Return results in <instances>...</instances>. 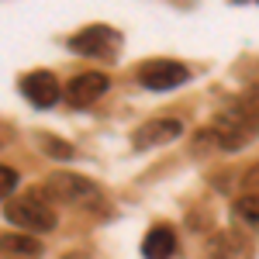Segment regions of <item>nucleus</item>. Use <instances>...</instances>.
<instances>
[{
	"label": "nucleus",
	"instance_id": "1",
	"mask_svg": "<svg viewBox=\"0 0 259 259\" xmlns=\"http://www.w3.org/2000/svg\"><path fill=\"white\" fill-rule=\"evenodd\" d=\"M211 139L218 152H239L249 145V139L259 132V90H245L235 100H228L211 121Z\"/></svg>",
	"mask_w": 259,
	"mask_h": 259
},
{
	"label": "nucleus",
	"instance_id": "2",
	"mask_svg": "<svg viewBox=\"0 0 259 259\" xmlns=\"http://www.w3.org/2000/svg\"><path fill=\"white\" fill-rule=\"evenodd\" d=\"M4 214L11 225H18L24 235H45L56 228V207L52 200L41 197V194H21V197H11L4 204Z\"/></svg>",
	"mask_w": 259,
	"mask_h": 259
},
{
	"label": "nucleus",
	"instance_id": "3",
	"mask_svg": "<svg viewBox=\"0 0 259 259\" xmlns=\"http://www.w3.org/2000/svg\"><path fill=\"white\" fill-rule=\"evenodd\" d=\"M45 194L59 204H94V200H100V190L90 180L80 177V173H66V169L45 180Z\"/></svg>",
	"mask_w": 259,
	"mask_h": 259
},
{
	"label": "nucleus",
	"instance_id": "4",
	"mask_svg": "<svg viewBox=\"0 0 259 259\" xmlns=\"http://www.w3.org/2000/svg\"><path fill=\"white\" fill-rule=\"evenodd\" d=\"M187 80H190V69L177 59H149L145 66H139V83L145 90H156V94L177 90Z\"/></svg>",
	"mask_w": 259,
	"mask_h": 259
},
{
	"label": "nucleus",
	"instance_id": "5",
	"mask_svg": "<svg viewBox=\"0 0 259 259\" xmlns=\"http://www.w3.org/2000/svg\"><path fill=\"white\" fill-rule=\"evenodd\" d=\"M118 45H121L118 31L107 28V24H90V28H83V31H76V35L69 38V49H73V52L90 56V59H107V62L118 52Z\"/></svg>",
	"mask_w": 259,
	"mask_h": 259
},
{
	"label": "nucleus",
	"instance_id": "6",
	"mask_svg": "<svg viewBox=\"0 0 259 259\" xmlns=\"http://www.w3.org/2000/svg\"><path fill=\"white\" fill-rule=\"evenodd\" d=\"M107 83L111 80L104 73H80V76H73V80L62 87V97L69 100L73 107H90L97 97H104Z\"/></svg>",
	"mask_w": 259,
	"mask_h": 259
},
{
	"label": "nucleus",
	"instance_id": "7",
	"mask_svg": "<svg viewBox=\"0 0 259 259\" xmlns=\"http://www.w3.org/2000/svg\"><path fill=\"white\" fill-rule=\"evenodd\" d=\"M180 132H183V121L166 114V118H152V121H145L142 128H135L132 142H135V149H156V145L173 142Z\"/></svg>",
	"mask_w": 259,
	"mask_h": 259
},
{
	"label": "nucleus",
	"instance_id": "8",
	"mask_svg": "<svg viewBox=\"0 0 259 259\" xmlns=\"http://www.w3.org/2000/svg\"><path fill=\"white\" fill-rule=\"evenodd\" d=\"M207 259H252V242L245 239L242 232H214L207 239Z\"/></svg>",
	"mask_w": 259,
	"mask_h": 259
},
{
	"label": "nucleus",
	"instance_id": "9",
	"mask_svg": "<svg viewBox=\"0 0 259 259\" xmlns=\"http://www.w3.org/2000/svg\"><path fill=\"white\" fill-rule=\"evenodd\" d=\"M21 90H24V97L31 100L35 107H52V104L59 100V80H56L49 69L28 73V76L21 80Z\"/></svg>",
	"mask_w": 259,
	"mask_h": 259
},
{
	"label": "nucleus",
	"instance_id": "10",
	"mask_svg": "<svg viewBox=\"0 0 259 259\" xmlns=\"http://www.w3.org/2000/svg\"><path fill=\"white\" fill-rule=\"evenodd\" d=\"M0 252L7 259H41V242L35 235H24V232H14V235H4L0 239Z\"/></svg>",
	"mask_w": 259,
	"mask_h": 259
},
{
	"label": "nucleus",
	"instance_id": "11",
	"mask_svg": "<svg viewBox=\"0 0 259 259\" xmlns=\"http://www.w3.org/2000/svg\"><path fill=\"white\" fill-rule=\"evenodd\" d=\"M173 252H177V235L166 225H156L142 242V256L145 259H173Z\"/></svg>",
	"mask_w": 259,
	"mask_h": 259
},
{
	"label": "nucleus",
	"instance_id": "12",
	"mask_svg": "<svg viewBox=\"0 0 259 259\" xmlns=\"http://www.w3.org/2000/svg\"><path fill=\"white\" fill-rule=\"evenodd\" d=\"M235 218L249 228H259V194H239L235 200Z\"/></svg>",
	"mask_w": 259,
	"mask_h": 259
},
{
	"label": "nucleus",
	"instance_id": "13",
	"mask_svg": "<svg viewBox=\"0 0 259 259\" xmlns=\"http://www.w3.org/2000/svg\"><path fill=\"white\" fill-rule=\"evenodd\" d=\"M38 145L45 156H52V159H73V145H66L62 139H56V135H45V132H38Z\"/></svg>",
	"mask_w": 259,
	"mask_h": 259
},
{
	"label": "nucleus",
	"instance_id": "14",
	"mask_svg": "<svg viewBox=\"0 0 259 259\" xmlns=\"http://www.w3.org/2000/svg\"><path fill=\"white\" fill-rule=\"evenodd\" d=\"M18 187V169H11V166H0V200L11 197V190Z\"/></svg>",
	"mask_w": 259,
	"mask_h": 259
}]
</instances>
